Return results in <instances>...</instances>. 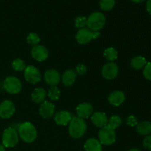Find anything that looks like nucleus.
<instances>
[{"mask_svg": "<svg viewBox=\"0 0 151 151\" xmlns=\"http://www.w3.org/2000/svg\"><path fill=\"white\" fill-rule=\"evenodd\" d=\"M122 121L120 116H118V115H113L109 119V122H108V126H109L112 129L116 130V128H118L122 125Z\"/></svg>", "mask_w": 151, "mask_h": 151, "instance_id": "b1692460", "label": "nucleus"}, {"mask_svg": "<svg viewBox=\"0 0 151 151\" xmlns=\"http://www.w3.org/2000/svg\"><path fill=\"white\" fill-rule=\"evenodd\" d=\"M86 23L87 19L85 16H78V17L75 19V24L77 28H79V29L85 28V27L86 26Z\"/></svg>", "mask_w": 151, "mask_h": 151, "instance_id": "c85d7f7f", "label": "nucleus"}, {"mask_svg": "<svg viewBox=\"0 0 151 151\" xmlns=\"http://www.w3.org/2000/svg\"><path fill=\"white\" fill-rule=\"evenodd\" d=\"M47 91L44 88H35L32 93V100L35 103H42L45 101Z\"/></svg>", "mask_w": 151, "mask_h": 151, "instance_id": "aec40b11", "label": "nucleus"}, {"mask_svg": "<svg viewBox=\"0 0 151 151\" xmlns=\"http://www.w3.org/2000/svg\"><path fill=\"white\" fill-rule=\"evenodd\" d=\"M24 75L25 80L31 84L38 83L41 79L40 71L34 66H27L26 69H24Z\"/></svg>", "mask_w": 151, "mask_h": 151, "instance_id": "0eeeda50", "label": "nucleus"}, {"mask_svg": "<svg viewBox=\"0 0 151 151\" xmlns=\"http://www.w3.org/2000/svg\"><path fill=\"white\" fill-rule=\"evenodd\" d=\"M77 74L73 69H68L62 75V82L66 86H71L76 80Z\"/></svg>", "mask_w": 151, "mask_h": 151, "instance_id": "a211bd4d", "label": "nucleus"}, {"mask_svg": "<svg viewBox=\"0 0 151 151\" xmlns=\"http://www.w3.org/2000/svg\"><path fill=\"white\" fill-rule=\"evenodd\" d=\"M72 116L67 111H60L55 115L54 120L58 125H66L70 122Z\"/></svg>", "mask_w": 151, "mask_h": 151, "instance_id": "dca6fc26", "label": "nucleus"}, {"mask_svg": "<svg viewBox=\"0 0 151 151\" xmlns=\"http://www.w3.org/2000/svg\"><path fill=\"white\" fill-rule=\"evenodd\" d=\"M128 151H140V150L137 148H133V149H131V150H129Z\"/></svg>", "mask_w": 151, "mask_h": 151, "instance_id": "e433bc0d", "label": "nucleus"}, {"mask_svg": "<svg viewBox=\"0 0 151 151\" xmlns=\"http://www.w3.org/2000/svg\"><path fill=\"white\" fill-rule=\"evenodd\" d=\"M31 55L37 61L42 62L47 59L49 56V52L45 47L38 44L32 47L31 50Z\"/></svg>", "mask_w": 151, "mask_h": 151, "instance_id": "9d476101", "label": "nucleus"}, {"mask_svg": "<svg viewBox=\"0 0 151 151\" xmlns=\"http://www.w3.org/2000/svg\"><path fill=\"white\" fill-rule=\"evenodd\" d=\"M12 67L16 72H22V71H24L27 66L25 63L24 62V60H22L20 58H17L13 61V63H12Z\"/></svg>", "mask_w": 151, "mask_h": 151, "instance_id": "393cba45", "label": "nucleus"}, {"mask_svg": "<svg viewBox=\"0 0 151 151\" xmlns=\"http://www.w3.org/2000/svg\"><path fill=\"white\" fill-rule=\"evenodd\" d=\"M84 149L86 151H102V145L97 139L91 138L86 142Z\"/></svg>", "mask_w": 151, "mask_h": 151, "instance_id": "6ab92c4d", "label": "nucleus"}, {"mask_svg": "<svg viewBox=\"0 0 151 151\" xmlns=\"http://www.w3.org/2000/svg\"><path fill=\"white\" fill-rule=\"evenodd\" d=\"M87 71V68L85 65L83 64H78V66H76V69H75V73L77 75H85L86 72Z\"/></svg>", "mask_w": 151, "mask_h": 151, "instance_id": "7c9ffc66", "label": "nucleus"}, {"mask_svg": "<svg viewBox=\"0 0 151 151\" xmlns=\"http://www.w3.org/2000/svg\"><path fill=\"white\" fill-rule=\"evenodd\" d=\"M16 107L12 101L6 100L0 103V117L1 119H8L14 114Z\"/></svg>", "mask_w": 151, "mask_h": 151, "instance_id": "6e6552de", "label": "nucleus"}, {"mask_svg": "<svg viewBox=\"0 0 151 151\" xmlns=\"http://www.w3.org/2000/svg\"><path fill=\"white\" fill-rule=\"evenodd\" d=\"M87 130L85 120L80 117H72L69 122V135L75 139H80L83 137Z\"/></svg>", "mask_w": 151, "mask_h": 151, "instance_id": "f03ea898", "label": "nucleus"}, {"mask_svg": "<svg viewBox=\"0 0 151 151\" xmlns=\"http://www.w3.org/2000/svg\"><path fill=\"white\" fill-rule=\"evenodd\" d=\"M137 131L142 136H148L151 134V122L148 121H142L138 122L137 125Z\"/></svg>", "mask_w": 151, "mask_h": 151, "instance_id": "412c9836", "label": "nucleus"}, {"mask_svg": "<svg viewBox=\"0 0 151 151\" xmlns=\"http://www.w3.org/2000/svg\"><path fill=\"white\" fill-rule=\"evenodd\" d=\"M76 113L78 117L81 119L90 117L93 114V106L88 103H81L77 106Z\"/></svg>", "mask_w": 151, "mask_h": 151, "instance_id": "f8f14e48", "label": "nucleus"}, {"mask_svg": "<svg viewBox=\"0 0 151 151\" xmlns=\"http://www.w3.org/2000/svg\"><path fill=\"white\" fill-rule=\"evenodd\" d=\"M146 10L149 14L151 15V0H148L146 3Z\"/></svg>", "mask_w": 151, "mask_h": 151, "instance_id": "72a5a7b5", "label": "nucleus"}, {"mask_svg": "<svg viewBox=\"0 0 151 151\" xmlns=\"http://www.w3.org/2000/svg\"><path fill=\"white\" fill-rule=\"evenodd\" d=\"M3 87L7 93L10 94H17L22 91V84L19 79L13 76H9L4 79Z\"/></svg>", "mask_w": 151, "mask_h": 151, "instance_id": "423d86ee", "label": "nucleus"}, {"mask_svg": "<svg viewBox=\"0 0 151 151\" xmlns=\"http://www.w3.org/2000/svg\"><path fill=\"white\" fill-rule=\"evenodd\" d=\"M143 75L148 81H151V62L147 63L143 70Z\"/></svg>", "mask_w": 151, "mask_h": 151, "instance_id": "c756f323", "label": "nucleus"}, {"mask_svg": "<svg viewBox=\"0 0 151 151\" xmlns=\"http://www.w3.org/2000/svg\"><path fill=\"white\" fill-rule=\"evenodd\" d=\"M146 64H147V60L145 58L142 56H136L131 60V66L136 70H140L143 69Z\"/></svg>", "mask_w": 151, "mask_h": 151, "instance_id": "4be33fe9", "label": "nucleus"}, {"mask_svg": "<svg viewBox=\"0 0 151 151\" xmlns=\"http://www.w3.org/2000/svg\"><path fill=\"white\" fill-rule=\"evenodd\" d=\"M19 136L17 131L15 128H7L4 131L1 137L2 145L4 147H13L19 142Z\"/></svg>", "mask_w": 151, "mask_h": 151, "instance_id": "20e7f679", "label": "nucleus"}, {"mask_svg": "<svg viewBox=\"0 0 151 151\" xmlns=\"http://www.w3.org/2000/svg\"><path fill=\"white\" fill-rule=\"evenodd\" d=\"M138 124V120H137V117L134 115H131L127 119V125H129L131 127H134L137 125Z\"/></svg>", "mask_w": 151, "mask_h": 151, "instance_id": "473e14b6", "label": "nucleus"}, {"mask_svg": "<svg viewBox=\"0 0 151 151\" xmlns=\"http://www.w3.org/2000/svg\"><path fill=\"white\" fill-rule=\"evenodd\" d=\"M132 1H134V2L135 3H141V2H143L144 1H145V0H131Z\"/></svg>", "mask_w": 151, "mask_h": 151, "instance_id": "f704fd0d", "label": "nucleus"}, {"mask_svg": "<svg viewBox=\"0 0 151 151\" xmlns=\"http://www.w3.org/2000/svg\"><path fill=\"white\" fill-rule=\"evenodd\" d=\"M76 40L80 44H86L91 40H94V32L87 28H82L78 31L76 34Z\"/></svg>", "mask_w": 151, "mask_h": 151, "instance_id": "9b49d317", "label": "nucleus"}, {"mask_svg": "<svg viewBox=\"0 0 151 151\" xmlns=\"http://www.w3.org/2000/svg\"><path fill=\"white\" fill-rule=\"evenodd\" d=\"M115 0H100V7L102 10H110L114 7Z\"/></svg>", "mask_w": 151, "mask_h": 151, "instance_id": "bb28decb", "label": "nucleus"}, {"mask_svg": "<svg viewBox=\"0 0 151 151\" xmlns=\"http://www.w3.org/2000/svg\"><path fill=\"white\" fill-rule=\"evenodd\" d=\"M103 55H104L106 60L110 62H113L114 60H116L118 57L117 51L114 47H109V48L105 50Z\"/></svg>", "mask_w": 151, "mask_h": 151, "instance_id": "5701e85b", "label": "nucleus"}, {"mask_svg": "<svg viewBox=\"0 0 151 151\" xmlns=\"http://www.w3.org/2000/svg\"><path fill=\"white\" fill-rule=\"evenodd\" d=\"M99 141L101 145H111L116 141V135L115 130L112 129L110 127L106 125L103 127L99 131Z\"/></svg>", "mask_w": 151, "mask_h": 151, "instance_id": "39448f33", "label": "nucleus"}, {"mask_svg": "<svg viewBox=\"0 0 151 151\" xmlns=\"http://www.w3.org/2000/svg\"><path fill=\"white\" fill-rule=\"evenodd\" d=\"M18 134L19 137L27 143L33 142L37 138L36 128L29 122L20 124L18 128Z\"/></svg>", "mask_w": 151, "mask_h": 151, "instance_id": "f257e3e1", "label": "nucleus"}, {"mask_svg": "<svg viewBox=\"0 0 151 151\" xmlns=\"http://www.w3.org/2000/svg\"><path fill=\"white\" fill-rule=\"evenodd\" d=\"M44 80L48 85L56 86L60 81V74L55 69H48L44 73Z\"/></svg>", "mask_w": 151, "mask_h": 151, "instance_id": "4468645a", "label": "nucleus"}, {"mask_svg": "<svg viewBox=\"0 0 151 151\" xmlns=\"http://www.w3.org/2000/svg\"><path fill=\"white\" fill-rule=\"evenodd\" d=\"M54 104L49 101H44L41 104L39 108V114L44 119H50L53 116L55 113Z\"/></svg>", "mask_w": 151, "mask_h": 151, "instance_id": "ddd939ff", "label": "nucleus"}, {"mask_svg": "<svg viewBox=\"0 0 151 151\" xmlns=\"http://www.w3.org/2000/svg\"><path fill=\"white\" fill-rule=\"evenodd\" d=\"M0 151H5V147L3 145H0Z\"/></svg>", "mask_w": 151, "mask_h": 151, "instance_id": "c9c22d12", "label": "nucleus"}, {"mask_svg": "<svg viewBox=\"0 0 151 151\" xmlns=\"http://www.w3.org/2000/svg\"><path fill=\"white\" fill-rule=\"evenodd\" d=\"M91 119L93 124L96 127L100 128H102L103 127L108 125V122H109V119H108L107 116L103 112H94V114H91Z\"/></svg>", "mask_w": 151, "mask_h": 151, "instance_id": "2eb2a0df", "label": "nucleus"}, {"mask_svg": "<svg viewBox=\"0 0 151 151\" xmlns=\"http://www.w3.org/2000/svg\"><path fill=\"white\" fill-rule=\"evenodd\" d=\"M119 68L114 62H109L103 66L102 69V75L106 80H113L118 75Z\"/></svg>", "mask_w": 151, "mask_h": 151, "instance_id": "1a4fd4ad", "label": "nucleus"}, {"mask_svg": "<svg viewBox=\"0 0 151 151\" xmlns=\"http://www.w3.org/2000/svg\"><path fill=\"white\" fill-rule=\"evenodd\" d=\"M40 41H41L40 37L35 32H31L27 37V41L28 44H30L31 46H33V47L38 45Z\"/></svg>", "mask_w": 151, "mask_h": 151, "instance_id": "a878e982", "label": "nucleus"}, {"mask_svg": "<svg viewBox=\"0 0 151 151\" xmlns=\"http://www.w3.org/2000/svg\"><path fill=\"white\" fill-rule=\"evenodd\" d=\"M48 96L51 100H58L60 98V91L57 86H51L48 91Z\"/></svg>", "mask_w": 151, "mask_h": 151, "instance_id": "cd10ccee", "label": "nucleus"}, {"mask_svg": "<svg viewBox=\"0 0 151 151\" xmlns=\"http://www.w3.org/2000/svg\"><path fill=\"white\" fill-rule=\"evenodd\" d=\"M108 100L111 105L117 107L121 106L125 100V94L121 91H115L109 96Z\"/></svg>", "mask_w": 151, "mask_h": 151, "instance_id": "f3484780", "label": "nucleus"}, {"mask_svg": "<svg viewBox=\"0 0 151 151\" xmlns=\"http://www.w3.org/2000/svg\"><path fill=\"white\" fill-rule=\"evenodd\" d=\"M106 24V17L100 12H94L91 13L87 19L86 25L88 29L92 32H97L103 29Z\"/></svg>", "mask_w": 151, "mask_h": 151, "instance_id": "7ed1b4c3", "label": "nucleus"}, {"mask_svg": "<svg viewBox=\"0 0 151 151\" xmlns=\"http://www.w3.org/2000/svg\"><path fill=\"white\" fill-rule=\"evenodd\" d=\"M143 147L148 150H151V135L146 136L142 142Z\"/></svg>", "mask_w": 151, "mask_h": 151, "instance_id": "2f4dec72", "label": "nucleus"}]
</instances>
